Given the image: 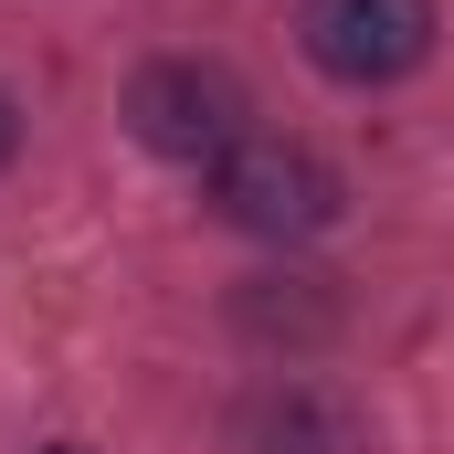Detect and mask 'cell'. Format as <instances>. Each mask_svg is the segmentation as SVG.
I'll use <instances>...</instances> for the list:
<instances>
[{
	"label": "cell",
	"instance_id": "4",
	"mask_svg": "<svg viewBox=\"0 0 454 454\" xmlns=\"http://www.w3.org/2000/svg\"><path fill=\"white\" fill-rule=\"evenodd\" d=\"M232 454H370V423L348 412L328 380H264V391H243L223 423Z\"/></svg>",
	"mask_w": 454,
	"mask_h": 454
},
{
	"label": "cell",
	"instance_id": "2",
	"mask_svg": "<svg viewBox=\"0 0 454 454\" xmlns=\"http://www.w3.org/2000/svg\"><path fill=\"white\" fill-rule=\"evenodd\" d=\"M243 85H232L223 64H191V53H169V64H137V85H127V137L148 148V159H180V169H212L223 148H243L254 127H243Z\"/></svg>",
	"mask_w": 454,
	"mask_h": 454
},
{
	"label": "cell",
	"instance_id": "1",
	"mask_svg": "<svg viewBox=\"0 0 454 454\" xmlns=\"http://www.w3.org/2000/svg\"><path fill=\"white\" fill-rule=\"evenodd\" d=\"M212 201H223V223L264 232V243H307V232H328L348 212L339 169L317 159V148H296V137H243L212 159Z\"/></svg>",
	"mask_w": 454,
	"mask_h": 454
},
{
	"label": "cell",
	"instance_id": "3",
	"mask_svg": "<svg viewBox=\"0 0 454 454\" xmlns=\"http://www.w3.org/2000/svg\"><path fill=\"white\" fill-rule=\"evenodd\" d=\"M434 32H444L434 0H307V11H296L307 64L339 74V85H402V74L434 53Z\"/></svg>",
	"mask_w": 454,
	"mask_h": 454
},
{
	"label": "cell",
	"instance_id": "6",
	"mask_svg": "<svg viewBox=\"0 0 454 454\" xmlns=\"http://www.w3.org/2000/svg\"><path fill=\"white\" fill-rule=\"evenodd\" d=\"M43 454H85V444H43Z\"/></svg>",
	"mask_w": 454,
	"mask_h": 454
},
{
	"label": "cell",
	"instance_id": "5",
	"mask_svg": "<svg viewBox=\"0 0 454 454\" xmlns=\"http://www.w3.org/2000/svg\"><path fill=\"white\" fill-rule=\"evenodd\" d=\"M21 159V106H11V85H0V169Z\"/></svg>",
	"mask_w": 454,
	"mask_h": 454
}]
</instances>
